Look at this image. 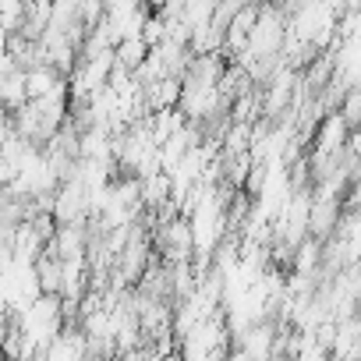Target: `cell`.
Segmentation results:
<instances>
[{
  "label": "cell",
  "instance_id": "cell-7",
  "mask_svg": "<svg viewBox=\"0 0 361 361\" xmlns=\"http://www.w3.org/2000/svg\"><path fill=\"white\" fill-rule=\"evenodd\" d=\"M142 96H145L149 114H156V110H177V99H180V82H177V78H159L156 85L142 89Z\"/></svg>",
  "mask_w": 361,
  "mask_h": 361
},
{
  "label": "cell",
  "instance_id": "cell-8",
  "mask_svg": "<svg viewBox=\"0 0 361 361\" xmlns=\"http://www.w3.org/2000/svg\"><path fill=\"white\" fill-rule=\"evenodd\" d=\"M22 103H29L25 96V71H8V75H0V110H8L15 114Z\"/></svg>",
  "mask_w": 361,
  "mask_h": 361
},
{
  "label": "cell",
  "instance_id": "cell-2",
  "mask_svg": "<svg viewBox=\"0 0 361 361\" xmlns=\"http://www.w3.org/2000/svg\"><path fill=\"white\" fill-rule=\"evenodd\" d=\"M276 326H280V322H273V319H259L255 326L245 329V336L234 343V350H241L248 361H269V357H273Z\"/></svg>",
  "mask_w": 361,
  "mask_h": 361
},
{
  "label": "cell",
  "instance_id": "cell-12",
  "mask_svg": "<svg viewBox=\"0 0 361 361\" xmlns=\"http://www.w3.org/2000/svg\"><path fill=\"white\" fill-rule=\"evenodd\" d=\"M145 54H149V47L135 36V39H121L117 47H114V61L124 68V71H135L142 61H145Z\"/></svg>",
  "mask_w": 361,
  "mask_h": 361
},
{
  "label": "cell",
  "instance_id": "cell-10",
  "mask_svg": "<svg viewBox=\"0 0 361 361\" xmlns=\"http://www.w3.org/2000/svg\"><path fill=\"white\" fill-rule=\"evenodd\" d=\"M319 259H322V241H315V238H305V241L294 248V255H290V269H294L298 276H315V269H319Z\"/></svg>",
  "mask_w": 361,
  "mask_h": 361
},
{
  "label": "cell",
  "instance_id": "cell-14",
  "mask_svg": "<svg viewBox=\"0 0 361 361\" xmlns=\"http://www.w3.org/2000/svg\"><path fill=\"white\" fill-rule=\"evenodd\" d=\"M336 114H340V121L354 131L357 121H361V89H347L343 99H340V106H336Z\"/></svg>",
  "mask_w": 361,
  "mask_h": 361
},
{
  "label": "cell",
  "instance_id": "cell-1",
  "mask_svg": "<svg viewBox=\"0 0 361 361\" xmlns=\"http://www.w3.org/2000/svg\"><path fill=\"white\" fill-rule=\"evenodd\" d=\"M287 32V15L276 4H259V18L248 32V57L252 61H269L280 57V43Z\"/></svg>",
  "mask_w": 361,
  "mask_h": 361
},
{
  "label": "cell",
  "instance_id": "cell-9",
  "mask_svg": "<svg viewBox=\"0 0 361 361\" xmlns=\"http://www.w3.org/2000/svg\"><path fill=\"white\" fill-rule=\"evenodd\" d=\"M32 273H36V283H39V294H61V259L43 252L36 262H32Z\"/></svg>",
  "mask_w": 361,
  "mask_h": 361
},
{
  "label": "cell",
  "instance_id": "cell-15",
  "mask_svg": "<svg viewBox=\"0 0 361 361\" xmlns=\"http://www.w3.org/2000/svg\"><path fill=\"white\" fill-rule=\"evenodd\" d=\"M78 22L85 29H96L103 22V4H99V0H82V4H78Z\"/></svg>",
  "mask_w": 361,
  "mask_h": 361
},
{
  "label": "cell",
  "instance_id": "cell-4",
  "mask_svg": "<svg viewBox=\"0 0 361 361\" xmlns=\"http://www.w3.org/2000/svg\"><path fill=\"white\" fill-rule=\"evenodd\" d=\"M336 220H340V202H319V199H312V206H308V238L329 241L333 231H336Z\"/></svg>",
  "mask_w": 361,
  "mask_h": 361
},
{
  "label": "cell",
  "instance_id": "cell-6",
  "mask_svg": "<svg viewBox=\"0 0 361 361\" xmlns=\"http://www.w3.org/2000/svg\"><path fill=\"white\" fill-rule=\"evenodd\" d=\"M61 85H68L50 64H36V68H29L25 71V96L29 99H39V96H50L54 89H61Z\"/></svg>",
  "mask_w": 361,
  "mask_h": 361
},
{
  "label": "cell",
  "instance_id": "cell-5",
  "mask_svg": "<svg viewBox=\"0 0 361 361\" xmlns=\"http://www.w3.org/2000/svg\"><path fill=\"white\" fill-rule=\"evenodd\" d=\"M138 202H142L145 213H156L163 202H170V177H166L163 170L138 180Z\"/></svg>",
  "mask_w": 361,
  "mask_h": 361
},
{
  "label": "cell",
  "instance_id": "cell-13",
  "mask_svg": "<svg viewBox=\"0 0 361 361\" xmlns=\"http://www.w3.org/2000/svg\"><path fill=\"white\" fill-rule=\"evenodd\" d=\"M213 0H192V4H185V11H180V25H188V29H202L209 25L213 18Z\"/></svg>",
  "mask_w": 361,
  "mask_h": 361
},
{
  "label": "cell",
  "instance_id": "cell-11",
  "mask_svg": "<svg viewBox=\"0 0 361 361\" xmlns=\"http://www.w3.org/2000/svg\"><path fill=\"white\" fill-rule=\"evenodd\" d=\"M180 128H185V117H180V110H156L149 114V131H152V145L159 149L170 135H177Z\"/></svg>",
  "mask_w": 361,
  "mask_h": 361
},
{
  "label": "cell",
  "instance_id": "cell-3",
  "mask_svg": "<svg viewBox=\"0 0 361 361\" xmlns=\"http://www.w3.org/2000/svg\"><path fill=\"white\" fill-rule=\"evenodd\" d=\"M350 135H354V131L340 121V114L329 110V114H322V121L312 128V138H308V142H315L312 152H326V156H333V152H340V149L347 145Z\"/></svg>",
  "mask_w": 361,
  "mask_h": 361
}]
</instances>
